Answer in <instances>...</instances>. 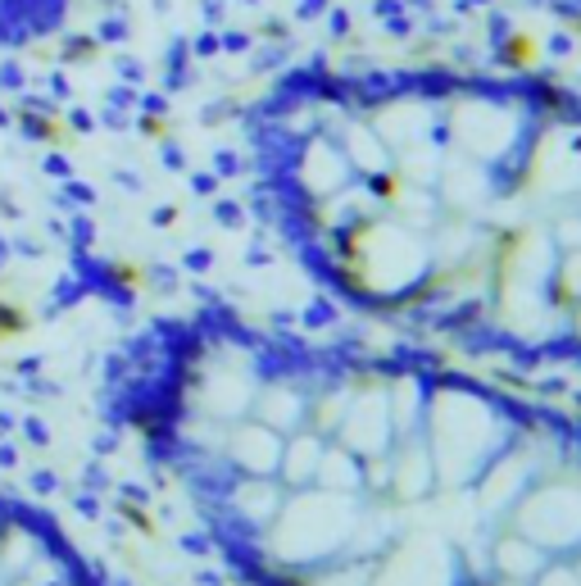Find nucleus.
<instances>
[{"label":"nucleus","instance_id":"obj_24","mask_svg":"<svg viewBox=\"0 0 581 586\" xmlns=\"http://www.w3.org/2000/svg\"><path fill=\"white\" fill-rule=\"evenodd\" d=\"M368 577H372V564H331L327 559V568L314 573V582H305V586H368Z\"/></svg>","mask_w":581,"mask_h":586},{"label":"nucleus","instance_id":"obj_12","mask_svg":"<svg viewBox=\"0 0 581 586\" xmlns=\"http://www.w3.org/2000/svg\"><path fill=\"white\" fill-rule=\"evenodd\" d=\"M282 500H286V486L277 477H223V509L255 536L277 518Z\"/></svg>","mask_w":581,"mask_h":586},{"label":"nucleus","instance_id":"obj_29","mask_svg":"<svg viewBox=\"0 0 581 586\" xmlns=\"http://www.w3.org/2000/svg\"><path fill=\"white\" fill-rule=\"evenodd\" d=\"M572 332H577V341H581V301L572 305Z\"/></svg>","mask_w":581,"mask_h":586},{"label":"nucleus","instance_id":"obj_6","mask_svg":"<svg viewBox=\"0 0 581 586\" xmlns=\"http://www.w3.org/2000/svg\"><path fill=\"white\" fill-rule=\"evenodd\" d=\"M368 586H459V564L441 541L418 536V541L396 546L381 564H372Z\"/></svg>","mask_w":581,"mask_h":586},{"label":"nucleus","instance_id":"obj_19","mask_svg":"<svg viewBox=\"0 0 581 586\" xmlns=\"http://www.w3.org/2000/svg\"><path fill=\"white\" fill-rule=\"evenodd\" d=\"M314 486H323V491L355 496L359 486H364V459L350 455L346 446L327 442V450H323V459H318V477H314Z\"/></svg>","mask_w":581,"mask_h":586},{"label":"nucleus","instance_id":"obj_13","mask_svg":"<svg viewBox=\"0 0 581 586\" xmlns=\"http://www.w3.org/2000/svg\"><path fill=\"white\" fill-rule=\"evenodd\" d=\"M386 486L400 500H422L436 486V468H431V450L422 442V432H409L400 442H391V450H386Z\"/></svg>","mask_w":581,"mask_h":586},{"label":"nucleus","instance_id":"obj_28","mask_svg":"<svg viewBox=\"0 0 581 586\" xmlns=\"http://www.w3.org/2000/svg\"><path fill=\"white\" fill-rule=\"evenodd\" d=\"M563 564H568V568H572V577H577V582H581V550H577V555H568V559H563Z\"/></svg>","mask_w":581,"mask_h":586},{"label":"nucleus","instance_id":"obj_23","mask_svg":"<svg viewBox=\"0 0 581 586\" xmlns=\"http://www.w3.org/2000/svg\"><path fill=\"white\" fill-rule=\"evenodd\" d=\"M550 286H554V301L568 305V310L581 301V246H577V251H559L554 273H550Z\"/></svg>","mask_w":581,"mask_h":586},{"label":"nucleus","instance_id":"obj_4","mask_svg":"<svg viewBox=\"0 0 581 586\" xmlns=\"http://www.w3.org/2000/svg\"><path fill=\"white\" fill-rule=\"evenodd\" d=\"M509 527L531 536L550 559H568L581 550V482L577 477H541L513 500Z\"/></svg>","mask_w":581,"mask_h":586},{"label":"nucleus","instance_id":"obj_7","mask_svg":"<svg viewBox=\"0 0 581 586\" xmlns=\"http://www.w3.org/2000/svg\"><path fill=\"white\" fill-rule=\"evenodd\" d=\"M331 442L346 446V450L359 455V459H377V455L391 450L396 427H391V396H386V386L350 391L346 418H341V427H336Z\"/></svg>","mask_w":581,"mask_h":586},{"label":"nucleus","instance_id":"obj_15","mask_svg":"<svg viewBox=\"0 0 581 586\" xmlns=\"http://www.w3.org/2000/svg\"><path fill=\"white\" fill-rule=\"evenodd\" d=\"M355 169L346 160L341 145H331V141H309L305 145V155H300V186L309 195H318V201H331V195H341L350 186Z\"/></svg>","mask_w":581,"mask_h":586},{"label":"nucleus","instance_id":"obj_16","mask_svg":"<svg viewBox=\"0 0 581 586\" xmlns=\"http://www.w3.org/2000/svg\"><path fill=\"white\" fill-rule=\"evenodd\" d=\"M531 482L536 477H531V459L527 455H495L487 468H481V486H477L481 509L487 514H509L513 500L527 491Z\"/></svg>","mask_w":581,"mask_h":586},{"label":"nucleus","instance_id":"obj_8","mask_svg":"<svg viewBox=\"0 0 581 586\" xmlns=\"http://www.w3.org/2000/svg\"><path fill=\"white\" fill-rule=\"evenodd\" d=\"M554 260H550V241L545 236H527L513 246L504 264V318L522 323L527 314L545 310V286H550Z\"/></svg>","mask_w":581,"mask_h":586},{"label":"nucleus","instance_id":"obj_27","mask_svg":"<svg viewBox=\"0 0 581 586\" xmlns=\"http://www.w3.org/2000/svg\"><path fill=\"white\" fill-rule=\"evenodd\" d=\"M10 260H14V251H10V236H5V227H0V277H5Z\"/></svg>","mask_w":581,"mask_h":586},{"label":"nucleus","instance_id":"obj_14","mask_svg":"<svg viewBox=\"0 0 581 586\" xmlns=\"http://www.w3.org/2000/svg\"><path fill=\"white\" fill-rule=\"evenodd\" d=\"M246 414L250 418H259V423H268L273 432H282V436H290V432H300L305 427V414H309V396L300 386H290V382H255V396H250V405H246Z\"/></svg>","mask_w":581,"mask_h":586},{"label":"nucleus","instance_id":"obj_9","mask_svg":"<svg viewBox=\"0 0 581 586\" xmlns=\"http://www.w3.org/2000/svg\"><path fill=\"white\" fill-rule=\"evenodd\" d=\"M518 136V119L504 105L472 101L454 110V141L468 160H500Z\"/></svg>","mask_w":581,"mask_h":586},{"label":"nucleus","instance_id":"obj_30","mask_svg":"<svg viewBox=\"0 0 581 586\" xmlns=\"http://www.w3.org/2000/svg\"><path fill=\"white\" fill-rule=\"evenodd\" d=\"M481 586H527V582H504V577H491V582H481Z\"/></svg>","mask_w":581,"mask_h":586},{"label":"nucleus","instance_id":"obj_1","mask_svg":"<svg viewBox=\"0 0 581 586\" xmlns=\"http://www.w3.org/2000/svg\"><path fill=\"white\" fill-rule=\"evenodd\" d=\"M0 586H105V577L37 500L0 482Z\"/></svg>","mask_w":581,"mask_h":586},{"label":"nucleus","instance_id":"obj_10","mask_svg":"<svg viewBox=\"0 0 581 586\" xmlns=\"http://www.w3.org/2000/svg\"><path fill=\"white\" fill-rule=\"evenodd\" d=\"M69 19V0H0V51H32Z\"/></svg>","mask_w":581,"mask_h":586},{"label":"nucleus","instance_id":"obj_25","mask_svg":"<svg viewBox=\"0 0 581 586\" xmlns=\"http://www.w3.org/2000/svg\"><path fill=\"white\" fill-rule=\"evenodd\" d=\"M550 246L554 251H577L581 246V214H563L550 232Z\"/></svg>","mask_w":581,"mask_h":586},{"label":"nucleus","instance_id":"obj_18","mask_svg":"<svg viewBox=\"0 0 581 586\" xmlns=\"http://www.w3.org/2000/svg\"><path fill=\"white\" fill-rule=\"evenodd\" d=\"M327 450V436L300 427V432H290L286 442H282V459H277V482L286 486V491H300V486H314L318 477V459Z\"/></svg>","mask_w":581,"mask_h":586},{"label":"nucleus","instance_id":"obj_11","mask_svg":"<svg viewBox=\"0 0 581 586\" xmlns=\"http://www.w3.org/2000/svg\"><path fill=\"white\" fill-rule=\"evenodd\" d=\"M531 182L550 195L581 191V128H554L541 136L536 160H531Z\"/></svg>","mask_w":581,"mask_h":586},{"label":"nucleus","instance_id":"obj_5","mask_svg":"<svg viewBox=\"0 0 581 586\" xmlns=\"http://www.w3.org/2000/svg\"><path fill=\"white\" fill-rule=\"evenodd\" d=\"M350 255H355V277L377 296L405 291L427 273V246L396 223H359Z\"/></svg>","mask_w":581,"mask_h":586},{"label":"nucleus","instance_id":"obj_20","mask_svg":"<svg viewBox=\"0 0 581 586\" xmlns=\"http://www.w3.org/2000/svg\"><path fill=\"white\" fill-rule=\"evenodd\" d=\"M346 160L359 173H386L391 169V151H386V141L372 128H350L346 132Z\"/></svg>","mask_w":581,"mask_h":586},{"label":"nucleus","instance_id":"obj_17","mask_svg":"<svg viewBox=\"0 0 581 586\" xmlns=\"http://www.w3.org/2000/svg\"><path fill=\"white\" fill-rule=\"evenodd\" d=\"M545 564H550V555L531 541V536L513 532L509 523H504V532L491 541V573L504 577V582H527V586H531V582L545 573Z\"/></svg>","mask_w":581,"mask_h":586},{"label":"nucleus","instance_id":"obj_21","mask_svg":"<svg viewBox=\"0 0 581 586\" xmlns=\"http://www.w3.org/2000/svg\"><path fill=\"white\" fill-rule=\"evenodd\" d=\"M391 396V427H396V442L400 436H409V432H422V409H427V396H422V386L418 382H400V386H391L386 391Z\"/></svg>","mask_w":581,"mask_h":586},{"label":"nucleus","instance_id":"obj_26","mask_svg":"<svg viewBox=\"0 0 581 586\" xmlns=\"http://www.w3.org/2000/svg\"><path fill=\"white\" fill-rule=\"evenodd\" d=\"M531 586H581V582L572 577V568H568L563 559H550V564H545V573H541L536 582H531Z\"/></svg>","mask_w":581,"mask_h":586},{"label":"nucleus","instance_id":"obj_2","mask_svg":"<svg viewBox=\"0 0 581 586\" xmlns=\"http://www.w3.org/2000/svg\"><path fill=\"white\" fill-rule=\"evenodd\" d=\"M359 527H364V509L355 496L300 486V491H286L277 518L259 532V541L286 568H318L341 555L359 536Z\"/></svg>","mask_w":581,"mask_h":586},{"label":"nucleus","instance_id":"obj_22","mask_svg":"<svg viewBox=\"0 0 581 586\" xmlns=\"http://www.w3.org/2000/svg\"><path fill=\"white\" fill-rule=\"evenodd\" d=\"M346 405H350V391H331V396H318V400H309V414H305V427L309 432H318V436H336V427H341V418H346Z\"/></svg>","mask_w":581,"mask_h":586},{"label":"nucleus","instance_id":"obj_3","mask_svg":"<svg viewBox=\"0 0 581 586\" xmlns=\"http://www.w3.org/2000/svg\"><path fill=\"white\" fill-rule=\"evenodd\" d=\"M422 442L431 450L436 482L463 486L481 477L500 450H504V418L468 391H441L422 409Z\"/></svg>","mask_w":581,"mask_h":586}]
</instances>
